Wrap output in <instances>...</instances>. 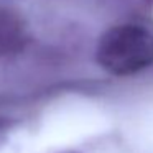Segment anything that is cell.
Returning <instances> with one entry per match:
<instances>
[{"instance_id": "6da1fadb", "label": "cell", "mask_w": 153, "mask_h": 153, "mask_svg": "<svg viewBox=\"0 0 153 153\" xmlns=\"http://www.w3.org/2000/svg\"><path fill=\"white\" fill-rule=\"evenodd\" d=\"M96 59L112 76H132L153 64V33L137 23L109 28L99 38Z\"/></svg>"}, {"instance_id": "7a4b0ae2", "label": "cell", "mask_w": 153, "mask_h": 153, "mask_svg": "<svg viewBox=\"0 0 153 153\" xmlns=\"http://www.w3.org/2000/svg\"><path fill=\"white\" fill-rule=\"evenodd\" d=\"M30 41L25 17L10 5L0 4V59L20 54Z\"/></svg>"}, {"instance_id": "3957f363", "label": "cell", "mask_w": 153, "mask_h": 153, "mask_svg": "<svg viewBox=\"0 0 153 153\" xmlns=\"http://www.w3.org/2000/svg\"><path fill=\"white\" fill-rule=\"evenodd\" d=\"M8 127H10V122H8V120H5V119L2 120V119H0V133L5 132V130H7Z\"/></svg>"}, {"instance_id": "277c9868", "label": "cell", "mask_w": 153, "mask_h": 153, "mask_svg": "<svg viewBox=\"0 0 153 153\" xmlns=\"http://www.w3.org/2000/svg\"><path fill=\"white\" fill-rule=\"evenodd\" d=\"M146 5H150V7H153V0H143Z\"/></svg>"}, {"instance_id": "5b68a950", "label": "cell", "mask_w": 153, "mask_h": 153, "mask_svg": "<svg viewBox=\"0 0 153 153\" xmlns=\"http://www.w3.org/2000/svg\"><path fill=\"white\" fill-rule=\"evenodd\" d=\"M64 153H77V152H64Z\"/></svg>"}]
</instances>
